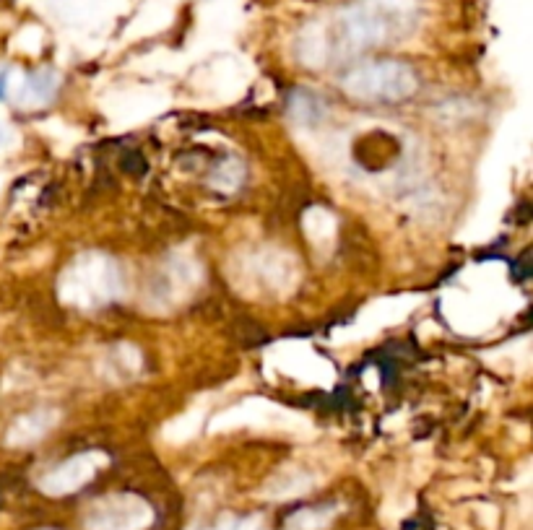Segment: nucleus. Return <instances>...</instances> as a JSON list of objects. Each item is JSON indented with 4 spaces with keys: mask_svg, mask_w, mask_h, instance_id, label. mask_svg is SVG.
<instances>
[{
    "mask_svg": "<svg viewBox=\"0 0 533 530\" xmlns=\"http://www.w3.org/2000/svg\"><path fill=\"white\" fill-rule=\"evenodd\" d=\"M416 0H359L323 24H310L299 39L307 65H328L354 58L372 47L393 45L416 26Z\"/></svg>",
    "mask_w": 533,
    "mask_h": 530,
    "instance_id": "f257e3e1",
    "label": "nucleus"
},
{
    "mask_svg": "<svg viewBox=\"0 0 533 530\" xmlns=\"http://www.w3.org/2000/svg\"><path fill=\"white\" fill-rule=\"evenodd\" d=\"M341 89L357 102H403L419 89L414 68L398 60H375L351 68L341 81Z\"/></svg>",
    "mask_w": 533,
    "mask_h": 530,
    "instance_id": "f03ea898",
    "label": "nucleus"
},
{
    "mask_svg": "<svg viewBox=\"0 0 533 530\" xmlns=\"http://www.w3.org/2000/svg\"><path fill=\"white\" fill-rule=\"evenodd\" d=\"M123 291L120 268L99 253H86L68 265L60 278V294L78 307H102Z\"/></svg>",
    "mask_w": 533,
    "mask_h": 530,
    "instance_id": "7ed1b4c3",
    "label": "nucleus"
},
{
    "mask_svg": "<svg viewBox=\"0 0 533 530\" xmlns=\"http://www.w3.org/2000/svg\"><path fill=\"white\" fill-rule=\"evenodd\" d=\"M154 520L151 510L136 494H112L89 507L86 530H143Z\"/></svg>",
    "mask_w": 533,
    "mask_h": 530,
    "instance_id": "20e7f679",
    "label": "nucleus"
},
{
    "mask_svg": "<svg viewBox=\"0 0 533 530\" xmlns=\"http://www.w3.org/2000/svg\"><path fill=\"white\" fill-rule=\"evenodd\" d=\"M104 463H107V458L102 453H94V450L91 453H81L76 458L60 463L58 468L47 471L45 479L39 481V486L50 497H65V494L84 489L97 476Z\"/></svg>",
    "mask_w": 533,
    "mask_h": 530,
    "instance_id": "39448f33",
    "label": "nucleus"
},
{
    "mask_svg": "<svg viewBox=\"0 0 533 530\" xmlns=\"http://www.w3.org/2000/svg\"><path fill=\"white\" fill-rule=\"evenodd\" d=\"M55 89H58V73L39 71V73H34L29 81H26L24 97L32 104H45V102H50Z\"/></svg>",
    "mask_w": 533,
    "mask_h": 530,
    "instance_id": "423d86ee",
    "label": "nucleus"
},
{
    "mask_svg": "<svg viewBox=\"0 0 533 530\" xmlns=\"http://www.w3.org/2000/svg\"><path fill=\"white\" fill-rule=\"evenodd\" d=\"M289 110H292L294 120H299V123H315L323 107H320L318 97H312L310 91H294Z\"/></svg>",
    "mask_w": 533,
    "mask_h": 530,
    "instance_id": "0eeeda50",
    "label": "nucleus"
},
{
    "mask_svg": "<svg viewBox=\"0 0 533 530\" xmlns=\"http://www.w3.org/2000/svg\"><path fill=\"white\" fill-rule=\"evenodd\" d=\"M297 528H305V530H318V528H325V525L331 523V515L325 510H307V512H299V515H294L292 520Z\"/></svg>",
    "mask_w": 533,
    "mask_h": 530,
    "instance_id": "6e6552de",
    "label": "nucleus"
},
{
    "mask_svg": "<svg viewBox=\"0 0 533 530\" xmlns=\"http://www.w3.org/2000/svg\"><path fill=\"white\" fill-rule=\"evenodd\" d=\"M195 530H260V520L258 518H221L211 525H201Z\"/></svg>",
    "mask_w": 533,
    "mask_h": 530,
    "instance_id": "1a4fd4ad",
    "label": "nucleus"
},
{
    "mask_svg": "<svg viewBox=\"0 0 533 530\" xmlns=\"http://www.w3.org/2000/svg\"><path fill=\"white\" fill-rule=\"evenodd\" d=\"M219 180H224L219 185V188H224V190L237 188V185H240V180H242L240 164H237V162H224V164H221V167L216 169V175H214V182H219Z\"/></svg>",
    "mask_w": 533,
    "mask_h": 530,
    "instance_id": "9d476101",
    "label": "nucleus"
},
{
    "mask_svg": "<svg viewBox=\"0 0 533 530\" xmlns=\"http://www.w3.org/2000/svg\"><path fill=\"white\" fill-rule=\"evenodd\" d=\"M6 89H8V73L0 71V99L6 97Z\"/></svg>",
    "mask_w": 533,
    "mask_h": 530,
    "instance_id": "9b49d317",
    "label": "nucleus"
},
{
    "mask_svg": "<svg viewBox=\"0 0 533 530\" xmlns=\"http://www.w3.org/2000/svg\"><path fill=\"white\" fill-rule=\"evenodd\" d=\"M42 530H52V528H42Z\"/></svg>",
    "mask_w": 533,
    "mask_h": 530,
    "instance_id": "f8f14e48",
    "label": "nucleus"
}]
</instances>
